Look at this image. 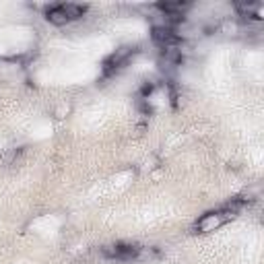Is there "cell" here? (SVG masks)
<instances>
[{"label":"cell","instance_id":"obj_1","mask_svg":"<svg viewBox=\"0 0 264 264\" xmlns=\"http://www.w3.org/2000/svg\"><path fill=\"white\" fill-rule=\"evenodd\" d=\"M238 215L236 213H231L227 207H223V209H219V211H211V213H205L201 219L196 221V225H194V229L198 231V234H211V231H215V229H219L221 225H225L227 221H231V219H236Z\"/></svg>","mask_w":264,"mask_h":264},{"label":"cell","instance_id":"obj_5","mask_svg":"<svg viewBox=\"0 0 264 264\" xmlns=\"http://www.w3.org/2000/svg\"><path fill=\"white\" fill-rule=\"evenodd\" d=\"M17 155H19V149H9L3 157H0V161H3L5 165H11V163H15V161H17Z\"/></svg>","mask_w":264,"mask_h":264},{"label":"cell","instance_id":"obj_4","mask_svg":"<svg viewBox=\"0 0 264 264\" xmlns=\"http://www.w3.org/2000/svg\"><path fill=\"white\" fill-rule=\"evenodd\" d=\"M46 19H48L50 23H54V25H66V23L71 21L69 15H66L64 5H54V7H50V9L46 11Z\"/></svg>","mask_w":264,"mask_h":264},{"label":"cell","instance_id":"obj_7","mask_svg":"<svg viewBox=\"0 0 264 264\" xmlns=\"http://www.w3.org/2000/svg\"><path fill=\"white\" fill-rule=\"evenodd\" d=\"M77 264H79V262H77Z\"/></svg>","mask_w":264,"mask_h":264},{"label":"cell","instance_id":"obj_6","mask_svg":"<svg viewBox=\"0 0 264 264\" xmlns=\"http://www.w3.org/2000/svg\"><path fill=\"white\" fill-rule=\"evenodd\" d=\"M69 112H71V106L66 104V102H62V104H60V106L54 110V114H56V118H58V120L66 118V116H69Z\"/></svg>","mask_w":264,"mask_h":264},{"label":"cell","instance_id":"obj_2","mask_svg":"<svg viewBox=\"0 0 264 264\" xmlns=\"http://www.w3.org/2000/svg\"><path fill=\"white\" fill-rule=\"evenodd\" d=\"M139 52V48L137 46H122V48H118L106 62H104V75L106 77H110V75H116L122 66L135 56Z\"/></svg>","mask_w":264,"mask_h":264},{"label":"cell","instance_id":"obj_3","mask_svg":"<svg viewBox=\"0 0 264 264\" xmlns=\"http://www.w3.org/2000/svg\"><path fill=\"white\" fill-rule=\"evenodd\" d=\"M141 248L135 246V244H116V246H106L102 248V254L106 258H114V260H122V262H128V260H135L141 256Z\"/></svg>","mask_w":264,"mask_h":264}]
</instances>
